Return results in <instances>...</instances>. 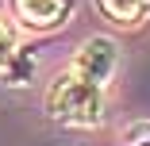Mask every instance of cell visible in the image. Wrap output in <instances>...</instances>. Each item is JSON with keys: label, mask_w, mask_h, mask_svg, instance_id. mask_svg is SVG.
I'll return each mask as SVG.
<instances>
[{"label": "cell", "mask_w": 150, "mask_h": 146, "mask_svg": "<svg viewBox=\"0 0 150 146\" xmlns=\"http://www.w3.org/2000/svg\"><path fill=\"white\" fill-rule=\"evenodd\" d=\"M16 12L31 27H58L69 16V0H16Z\"/></svg>", "instance_id": "obj_3"}, {"label": "cell", "mask_w": 150, "mask_h": 146, "mask_svg": "<svg viewBox=\"0 0 150 146\" xmlns=\"http://www.w3.org/2000/svg\"><path fill=\"white\" fill-rule=\"evenodd\" d=\"M115 66H119V46H115L112 39H104V35L88 39V42L77 50V58H73V73H81L85 81L100 85V89L112 81Z\"/></svg>", "instance_id": "obj_2"}, {"label": "cell", "mask_w": 150, "mask_h": 146, "mask_svg": "<svg viewBox=\"0 0 150 146\" xmlns=\"http://www.w3.org/2000/svg\"><path fill=\"white\" fill-rule=\"evenodd\" d=\"M46 111L50 119L69 123V127H96L104 119V96L100 85L85 81L81 73H66L50 85L46 92Z\"/></svg>", "instance_id": "obj_1"}, {"label": "cell", "mask_w": 150, "mask_h": 146, "mask_svg": "<svg viewBox=\"0 0 150 146\" xmlns=\"http://www.w3.org/2000/svg\"><path fill=\"white\" fill-rule=\"evenodd\" d=\"M16 27L4 19V16H0V66H8L12 62V58H16Z\"/></svg>", "instance_id": "obj_5"}, {"label": "cell", "mask_w": 150, "mask_h": 146, "mask_svg": "<svg viewBox=\"0 0 150 146\" xmlns=\"http://www.w3.org/2000/svg\"><path fill=\"white\" fill-rule=\"evenodd\" d=\"M100 4H104V12H108L112 19L131 23V19H139V16L150 8V0H100Z\"/></svg>", "instance_id": "obj_4"}, {"label": "cell", "mask_w": 150, "mask_h": 146, "mask_svg": "<svg viewBox=\"0 0 150 146\" xmlns=\"http://www.w3.org/2000/svg\"><path fill=\"white\" fill-rule=\"evenodd\" d=\"M127 142H131V146H150V123L127 127Z\"/></svg>", "instance_id": "obj_6"}]
</instances>
